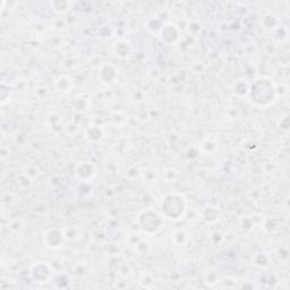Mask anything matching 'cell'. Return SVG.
Instances as JSON below:
<instances>
[{
  "label": "cell",
  "mask_w": 290,
  "mask_h": 290,
  "mask_svg": "<svg viewBox=\"0 0 290 290\" xmlns=\"http://www.w3.org/2000/svg\"><path fill=\"white\" fill-rule=\"evenodd\" d=\"M274 82L269 77H258L253 81L249 85V91L247 99L249 102L258 108H267L273 106L276 99H278V92Z\"/></svg>",
  "instance_id": "obj_1"
},
{
  "label": "cell",
  "mask_w": 290,
  "mask_h": 290,
  "mask_svg": "<svg viewBox=\"0 0 290 290\" xmlns=\"http://www.w3.org/2000/svg\"><path fill=\"white\" fill-rule=\"evenodd\" d=\"M158 210L165 220L178 222L187 214L188 201L183 193L171 190L163 195L159 203Z\"/></svg>",
  "instance_id": "obj_2"
},
{
  "label": "cell",
  "mask_w": 290,
  "mask_h": 290,
  "mask_svg": "<svg viewBox=\"0 0 290 290\" xmlns=\"http://www.w3.org/2000/svg\"><path fill=\"white\" fill-rule=\"evenodd\" d=\"M136 225H137L140 233L147 236L157 235L165 226V219L161 215L159 210H154L153 207H147L138 213L136 218Z\"/></svg>",
  "instance_id": "obj_3"
},
{
  "label": "cell",
  "mask_w": 290,
  "mask_h": 290,
  "mask_svg": "<svg viewBox=\"0 0 290 290\" xmlns=\"http://www.w3.org/2000/svg\"><path fill=\"white\" fill-rule=\"evenodd\" d=\"M30 278L36 283H45L53 278V271L48 262L36 261L30 265Z\"/></svg>",
  "instance_id": "obj_4"
},
{
  "label": "cell",
  "mask_w": 290,
  "mask_h": 290,
  "mask_svg": "<svg viewBox=\"0 0 290 290\" xmlns=\"http://www.w3.org/2000/svg\"><path fill=\"white\" fill-rule=\"evenodd\" d=\"M66 233L61 228H49L43 234V243L45 246L52 251H57L63 247L66 243Z\"/></svg>",
  "instance_id": "obj_5"
},
{
  "label": "cell",
  "mask_w": 290,
  "mask_h": 290,
  "mask_svg": "<svg viewBox=\"0 0 290 290\" xmlns=\"http://www.w3.org/2000/svg\"><path fill=\"white\" fill-rule=\"evenodd\" d=\"M74 176L80 183H91L97 177V167L91 161H81L74 167Z\"/></svg>",
  "instance_id": "obj_6"
},
{
  "label": "cell",
  "mask_w": 290,
  "mask_h": 290,
  "mask_svg": "<svg viewBox=\"0 0 290 290\" xmlns=\"http://www.w3.org/2000/svg\"><path fill=\"white\" fill-rule=\"evenodd\" d=\"M180 30L174 23H167L162 25L160 31H159V36L163 43L166 44H175L180 40Z\"/></svg>",
  "instance_id": "obj_7"
},
{
  "label": "cell",
  "mask_w": 290,
  "mask_h": 290,
  "mask_svg": "<svg viewBox=\"0 0 290 290\" xmlns=\"http://www.w3.org/2000/svg\"><path fill=\"white\" fill-rule=\"evenodd\" d=\"M99 79L101 80L103 84L107 85L116 83L118 79L117 68L113 65H110V63H103L99 69Z\"/></svg>",
  "instance_id": "obj_8"
},
{
  "label": "cell",
  "mask_w": 290,
  "mask_h": 290,
  "mask_svg": "<svg viewBox=\"0 0 290 290\" xmlns=\"http://www.w3.org/2000/svg\"><path fill=\"white\" fill-rule=\"evenodd\" d=\"M84 137L89 140L90 143L98 144L101 143L103 138L106 137V133L101 126L99 125H90L84 129Z\"/></svg>",
  "instance_id": "obj_9"
},
{
  "label": "cell",
  "mask_w": 290,
  "mask_h": 290,
  "mask_svg": "<svg viewBox=\"0 0 290 290\" xmlns=\"http://www.w3.org/2000/svg\"><path fill=\"white\" fill-rule=\"evenodd\" d=\"M221 215L220 208L214 205H206L201 211V218L208 225H214L216 222H219Z\"/></svg>",
  "instance_id": "obj_10"
},
{
  "label": "cell",
  "mask_w": 290,
  "mask_h": 290,
  "mask_svg": "<svg viewBox=\"0 0 290 290\" xmlns=\"http://www.w3.org/2000/svg\"><path fill=\"white\" fill-rule=\"evenodd\" d=\"M171 242L174 243L176 246L185 247L187 246L190 242V236L185 229H175L171 233Z\"/></svg>",
  "instance_id": "obj_11"
},
{
  "label": "cell",
  "mask_w": 290,
  "mask_h": 290,
  "mask_svg": "<svg viewBox=\"0 0 290 290\" xmlns=\"http://www.w3.org/2000/svg\"><path fill=\"white\" fill-rule=\"evenodd\" d=\"M249 85H251V83H248L246 80L240 79V80L235 82L231 90H233V93L236 95V97L240 98V99H244V98H247L248 91H249Z\"/></svg>",
  "instance_id": "obj_12"
},
{
  "label": "cell",
  "mask_w": 290,
  "mask_h": 290,
  "mask_svg": "<svg viewBox=\"0 0 290 290\" xmlns=\"http://www.w3.org/2000/svg\"><path fill=\"white\" fill-rule=\"evenodd\" d=\"M72 86H74L72 81L68 76H59L56 82H54V89L59 93H69Z\"/></svg>",
  "instance_id": "obj_13"
},
{
  "label": "cell",
  "mask_w": 290,
  "mask_h": 290,
  "mask_svg": "<svg viewBox=\"0 0 290 290\" xmlns=\"http://www.w3.org/2000/svg\"><path fill=\"white\" fill-rule=\"evenodd\" d=\"M113 52H115L116 56L120 59L128 58V56L130 54L129 44L124 40L118 41V42H116L115 45H113Z\"/></svg>",
  "instance_id": "obj_14"
},
{
  "label": "cell",
  "mask_w": 290,
  "mask_h": 290,
  "mask_svg": "<svg viewBox=\"0 0 290 290\" xmlns=\"http://www.w3.org/2000/svg\"><path fill=\"white\" fill-rule=\"evenodd\" d=\"M270 256L266 253H256L253 256V264L260 267V269H265V267L270 265Z\"/></svg>",
  "instance_id": "obj_15"
},
{
  "label": "cell",
  "mask_w": 290,
  "mask_h": 290,
  "mask_svg": "<svg viewBox=\"0 0 290 290\" xmlns=\"http://www.w3.org/2000/svg\"><path fill=\"white\" fill-rule=\"evenodd\" d=\"M70 2H63V0H57V2H52L50 4L51 9L57 14H66L67 12L70 11L71 7Z\"/></svg>",
  "instance_id": "obj_16"
},
{
  "label": "cell",
  "mask_w": 290,
  "mask_h": 290,
  "mask_svg": "<svg viewBox=\"0 0 290 290\" xmlns=\"http://www.w3.org/2000/svg\"><path fill=\"white\" fill-rule=\"evenodd\" d=\"M187 30H188V33H189V34L197 35L198 33H201L202 26H201V24H199L198 22L192 21V22H189V24H188V26H187Z\"/></svg>",
  "instance_id": "obj_17"
},
{
  "label": "cell",
  "mask_w": 290,
  "mask_h": 290,
  "mask_svg": "<svg viewBox=\"0 0 290 290\" xmlns=\"http://www.w3.org/2000/svg\"><path fill=\"white\" fill-rule=\"evenodd\" d=\"M163 175H165V178L168 183H174L172 180H176L178 178V171L174 169V168H169V169L165 170V174Z\"/></svg>",
  "instance_id": "obj_18"
}]
</instances>
